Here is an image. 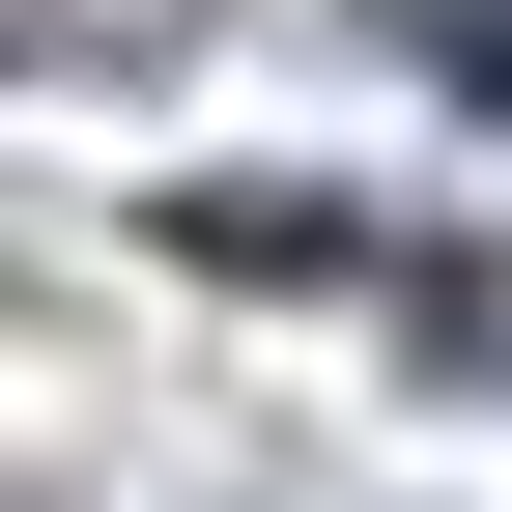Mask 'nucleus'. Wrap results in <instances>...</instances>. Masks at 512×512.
<instances>
[{
  "mask_svg": "<svg viewBox=\"0 0 512 512\" xmlns=\"http://www.w3.org/2000/svg\"><path fill=\"white\" fill-rule=\"evenodd\" d=\"M370 29H399L427 86H484V114H512V0H370Z\"/></svg>",
  "mask_w": 512,
  "mask_h": 512,
  "instance_id": "obj_1",
  "label": "nucleus"
}]
</instances>
